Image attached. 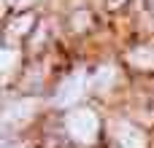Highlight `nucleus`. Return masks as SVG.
<instances>
[{
    "label": "nucleus",
    "instance_id": "nucleus-1",
    "mask_svg": "<svg viewBox=\"0 0 154 148\" xmlns=\"http://www.w3.org/2000/svg\"><path fill=\"white\" fill-rule=\"evenodd\" d=\"M65 124H68L70 138H73V140H79V143H95L97 129H100L97 116H95L92 111H87V108H81V111H70Z\"/></svg>",
    "mask_w": 154,
    "mask_h": 148
},
{
    "label": "nucleus",
    "instance_id": "nucleus-2",
    "mask_svg": "<svg viewBox=\"0 0 154 148\" xmlns=\"http://www.w3.org/2000/svg\"><path fill=\"white\" fill-rule=\"evenodd\" d=\"M84 86H87L84 73H73V75H68V78L60 84V92H57L54 102H57V105H73V102L84 94Z\"/></svg>",
    "mask_w": 154,
    "mask_h": 148
},
{
    "label": "nucleus",
    "instance_id": "nucleus-3",
    "mask_svg": "<svg viewBox=\"0 0 154 148\" xmlns=\"http://www.w3.org/2000/svg\"><path fill=\"white\" fill-rule=\"evenodd\" d=\"M127 59H130V65H135L141 70H149V67H154V46H138L135 51L127 54Z\"/></svg>",
    "mask_w": 154,
    "mask_h": 148
},
{
    "label": "nucleus",
    "instance_id": "nucleus-4",
    "mask_svg": "<svg viewBox=\"0 0 154 148\" xmlns=\"http://www.w3.org/2000/svg\"><path fill=\"white\" fill-rule=\"evenodd\" d=\"M119 146L122 148H146V138L135 127H122L119 129Z\"/></svg>",
    "mask_w": 154,
    "mask_h": 148
},
{
    "label": "nucleus",
    "instance_id": "nucleus-5",
    "mask_svg": "<svg viewBox=\"0 0 154 148\" xmlns=\"http://www.w3.org/2000/svg\"><path fill=\"white\" fill-rule=\"evenodd\" d=\"M30 102H16V105H8V111H5V121L11 124V121H24V119H30Z\"/></svg>",
    "mask_w": 154,
    "mask_h": 148
},
{
    "label": "nucleus",
    "instance_id": "nucleus-6",
    "mask_svg": "<svg viewBox=\"0 0 154 148\" xmlns=\"http://www.w3.org/2000/svg\"><path fill=\"white\" fill-rule=\"evenodd\" d=\"M114 81V67L108 65V67H100V73H97V78H95V89L97 92H106V86Z\"/></svg>",
    "mask_w": 154,
    "mask_h": 148
},
{
    "label": "nucleus",
    "instance_id": "nucleus-7",
    "mask_svg": "<svg viewBox=\"0 0 154 148\" xmlns=\"http://www.w3.org/2000/svg\"><path fill=\"white\" fill-rule=\"evenodd\" d=\"M30 24H32V16H22V19H16V22L11 24V32H14V35H22V32L30 30Z\"/></svg>",
    "mask_w": 154,
    "mask_h": 148
},
{
    "label": "nucleus",
    "instance_id": "nucleus-8",
    "mask_svg": "<svg viewBox=\"0 0 154 148\" xmlns=\"http://www.w3.org/2000/svg\"><path fill=\"white\" fill-rule=\"evenodd\" d=\"M14 62H16V51H14V49H5V51H3V73H5V75L11 73Z\"/></svg>",
    "mask_w": 154,
    "mask_h": 148
},
{
    "label": "nucleus",
    "instance_id": "nucleus-9",
    "mask_svg": "<svg viewBox=\"0 0 154 148\" xmlns=\"http://www.w3.org/2000/svg\"><path fill=\"white\" fill-rule=\"evenodd\" d=\"M114 3H122V0H114Z\"/></svg>",
    "mask_w": 154,
    "mask_h": 148
},
{
    "label": "nucleus",
    "instance_id": "nucleus-10",
    "mask_svg": "<svg viewBox=\"0 0 154 148\" xmlns=\"http://www.w3.org/2000/svg\"><path fill=\"white\" fill-rule=\"evenodd\" d=\"M19 3H27V0H19Z\"/></svg>",
    "mask_w": 154,
    "mask_h": 148
}]
</instances>
